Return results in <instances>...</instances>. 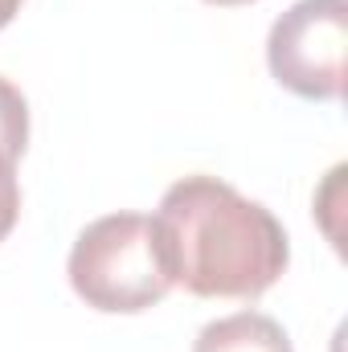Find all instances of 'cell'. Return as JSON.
Returning a JSON list of instances; mask_svg holds the SVG:
<instances>
[{"label": "cell", "instance_id": "1", "mask_svg": "<svg viewBox=\"0 0 348 352\" xmlns=\"http://www.w3.org/2000/svg\"><path fill=\"white\" fill-rule=\"evenodd\" d=\"M152 217L176 287L197 299H262L291 263L283 221L217 176H180Z\"/></svg>", "mask_w": 348, "mask_h": 352}, {"label": "cell", "instance_id": "2", "mask_svg": "<svg viewBox=\"0 0 348 352\" xmlns=\"http://www.w3.org/2000/svg\"><path fill=\"white\" fill-rule=\"evenodd\" d=\"M74 295L107 316H140L176 287L164 234L148 213H107L90 221L70 246Z\"/></svg>", "mask_w": 348, "mask_h": 352}, {"label": "cell", "instance_id": "3", "mask_svg": "<svg viewBox=\"0 0 348 352\" xmlns=\"http://www.w3.org/2000/svg\"><path fill=\"white\" fill-rule=\"evenodd\" d=\"M348 0H295L266 33V66L283 90L307 102L345 94Z\"/></svg>", "mask_w": 348, "mask_h": 352}, {"label": "cell", "instance_id": "4", "mask_svg": "<svg viewBox=\"0 0 348 352\" xmlns=\"http://www.w3.org/2000/svg\"><path fill=\"white\" fill-rule=\"evenodd\" d=\"M193 352H295V349H291L287 328H283L274 316L246 307V311L209 320V324L197 332Z\"/></svg>", "mask_w": 348, "mask_h": 352}, {"label": "cell", "instance_id": "5", "mask_svg": "<svg viewBox=\"0 0 348 352\" xmlns=\"http://www.w3.org/2000/svg\"><path fill=\"white\" fill-rule=\"evenodd\" d=\"M29 148V102L21 87L0 78V160H21Z\"/></svg>", "mask_w": 348, "mask_h": 352}, {"label": "cell", "instance_id": "6", "mask_svg": "<svg viewBox=\"0 0 348 352\" xmlns=\"http://www.w3.org/2000/svg\"><path fill=\"white\" fill-rule=\"evenodd\" d=\"M21 217V180H17V164L0 160V242L17 230Z\"/></svg>", "mask_w": 348, "mask_h": 352}, {"label": "cell", "instance_id": "7", "mask_svg": "<svg viewBox=\"0 0 348 352\" xmlns=\"http://www.w3.org/2000/svg\"><path fill=\"white\" fill-rule=\"evenodd\" d=\"M17 12H21V0H0V29H4Z\"/></svg>", "mask_w": 348, "mask_h": 352}, {"label": "cell", "instance_id": "8", "mask_svg": "<svg viewBox=\"0 0 348 352\" xmlns=\"http://www.w3.org/2000/svg\"><path fill=\"white\" fill-rule=\"evenodd\" d=\"M205 4H217V8H238V4H254V0H205Z\"/></svg>", "mask_w": 348, "mask_h": 352}]
</instances>
